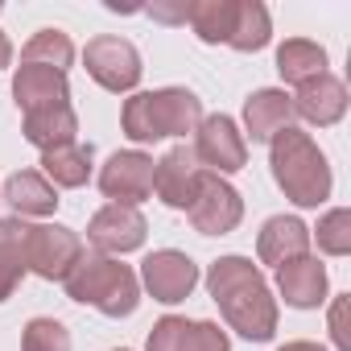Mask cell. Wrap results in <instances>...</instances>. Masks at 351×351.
<instances>
[{
	"mask_svg": "<svg viewBox=\"0 0 351 351\" xmlns=\"http://www.w3.org/2000/svg\"><path fill=\"white\" fill-rule=\"evenodd\" d=\"M207 289L219 302L228 326L252 343H269L277 330V298L269 293L265 273L248 256H219L207 269Z\"/></svg>",
	"mask_w": 351,
	"mask_h": 351,
	"instance_id": "cell-1",
	"label": "cell"
},
{
	"mask_svg": "<svg viewBox=\"0 0 351 351\" xmlns=\"http://www.w3.org/2000/svg\"><path fill=\"white\" fill-rule=\"evenodd\" d=\"M273 182L298 207H318L330 199V161L302 128H285L269 141Z\"/></svg>",
	"mask_w": 351,
	"mask_h": 351,
	"instance_id": "cell-2",
	"label": "cell"
},
{
	"mask_svg": "<svg viewBox=\"0 0 351 351\" xmlns=\"http://www.w3.org/2000/svg\"><path fill=\"white\" fill-rule=\"evenodd\" d=\"M120 124H124V136L136 145H149L161 136H186L203 124V99L186 87L136 91L132 99H124Z\"/></svg>",
	"mask_w": 351,
	"mask_h": 351,
	"instance_id": "cell-3",
	"label": "cell"
},
{
	"mask_svg": "<svg viewBox=\"0 0 351 351\" xmlns=\"http://www.w3.org/2000/svg\"><path fill=\"white\" fill-rule=\"evenodd\" d=\"M66 298L79 306H95L108 318H128L141 306V281L128 265L104 252H83L79 265L66 273Z\"/></svg>",
	"mask_w": 351,
	"mask_h": 351,
	"instance_id": "cell-4",
	"label": "cell"
},
{
	"mask_svg": "<svg viewBox=\"0 0 351 351\" xmlns=\"http://www.w3.org/2000/svg\"><path fill=\"white\" fill-rule=\"evenodd\" d=\"M83 240L62 223H29L25 236V269L42 281H66V273L79 265Z\"/></svg>",
	"mask_w": 351,
	"mask_h": 351,
	"instance_id": "cell-5",
	"label": "cell"
},
{
	"mask_svg": "<svg viewBox=\"0 0 351 351\" xmlns=\"http://www.w3.org/2000/svg\"><path fill=\"white\" fill-rule=\"evenodd\" d=\"M83 66L104 91H116V95L132 91L141 83V54H136V46L124 42V38H112V34H99V38L87 42Z\"/></svg>",
	"mask_w": 351,
	"mask_h": 351,
	"instance_id": "cell-6",
	"label": "cell"
},
{
	"mask_svg": "<svg viewBox=\"0 0 351 351\" xmlns=\"http://www.w3.org/2000/svg\"><path fill=\"white\" fill-rule=\"evenodd\" d=\"M186 215H191L199 236H228L244 219V199H240V191L232 182L219 178V173H207V178L199 182L195 203L186 207Z\"/></svg>",
	"mask_w": 351,
	"mask_h": 351,
	"instance_id": "cell-7",
	"label": "cell"
},
{
	"mask_svg": "<svg viewBox=\"0 0 351 351\" xmlns=\"http://www.w3.org/2000/svg\"><path fill=\"white\" fill-rule=\"evenodd\" d=\"M195 157L207 173H236L244 169L248 161V145H244V132L236 128L232 116H203V124L195 128Z\"/></svg>",
	"mask_w": 351,
	"mask_h": 351,
	"instance_id": "cell-8",
	"label": "cell"
},
{
	"mask_svg": "<svg viewBox=\"0 0 351 351\" xmlns=\"http://www.w3.org/2000/svg\"><path fill=\"white\" fill-rule=\"evenodd\" d=\"M207 178V169L199 165L195 149L191 145H173L157 165H153V191L165 207L173 211H186L199 195V182Z\"/></svg>",
	"mask_w": 351,
	"mask_h": 351,
	"instance_id": "cell-9",
	"label": "cell"
},
{
	"mask_svg": "<svg viewBox=\"0 0 351 351\" xmlns=\"http://www.w3.org/2000/svg\"><path fill=\"white\" fill-rule=\"evenodd\" d=\"M99 191L112 203L136 207L153 195V157L141 149H120L108 157V165L99 169Z\"/></svg>",
	"mask_w": 351,
	"mask_h": 351,
	"instance_id": "cell-10",
	"label": "cell"
},
{
	"mask_svg": "<svg viewBox=\"0 0 351 351\" xmlns=\"http://www.w3.org/2000/svg\"><path fill=\"white\" fill-rule=\"evenodd\" d=\"M141 281L153 293V302L173 306V302H186L191 289L199 285V265L186 252H178V248H161V252H149L145 256Z\"/></svg>",
	"mask_w": 351,
	"mask_h": 351,
	"instance_id": "cell-11",
	"label": "cell"
},
{
	"mask_svg": "<svg viewBox=\"0 0 351 351\" xmlns=\"http://www.w3.org/2000/svg\"><path fill=\"white\" fill-rule=\"evenodd\" d=\"M145 215L136 207H124V203H108L91 215L87 223V240L95 244V252L104 256H120V252H136L145 244Z\"/></svg>",
	"mask_w": 351,
	"mask_h": 351,
	"instance_id": "cell-12",
	"label": "cell"
},
{
	"mask_svg": "<svg viewBox=\"0 0 351 351\" xmlns=\"http://www.w3.org/2000/svg\"><path fill=\"white\" fill-rule=\"evenodd\" d=\"M149 351H232V347H228V335L207 318L165 314L149 330Z\"/></svg>",
	"mask_w": 351,
	"mask_h": 351,
	"instance_id": "cell-13",
	"label": "cell"
},
{
	"mask_svg": "<svg viewBox=\"0 0 351 351\" xmlns=\"http://www.w3.org/2000/svg\"><path fill=\"white\" fill-rule=\"evenodd\" d=\"M13 99H17V108L29 116V112H42V108L71 104V83H66V75L54 71V66L21 62L17 75H13Z\"/></svg>",
	"mask_w": 351,
	"mask_h": 351,
	"instance_id": "cell-14",
	"label": "cell"
},
{
	"mask_svg": "<svg viewBox=\"0 0 351 351\" xmlns=\"http://www.w3.org/2000/svg\"><path fill=\"white\" fill-rule=\"evenodd\" d=\"M289 104H293V116H302L318 128H330L347 112V87L335 75H314V79L298 83V95H289Z\"/></svg>",
	"mask_w": 351,
	"mask_h": 351,
	"instance_id": "cell-15",
	"label": "cell"
},
{
	"mask_svg": "<svg viewBox=\"0 0 351 351\" xmlns=\"http://www.w3.org/2000/svg\"><path fill=\"white\" fill-rule=\"evenodd\" d=\"M306 252H310V228L298 215H273L256 236V256L273 269H281Z\"/></svg>",
	"mask_w": 351,
	"mask_h": 351,
	"instance_id": "cell-16",
	"label": "cell"
},
{
	"mask_svg": "<svg viewBox=\"0 0 351 351\" xmlns=\"http://www.w3.org/2000/svg\"><path fill=\"white\" fill-rule=\"evenodd\" d=\"M277 289H281V298L289 306L314 310V306L326 302V265L306 252V256H298V261H289V265L277 269Z\"/></svg>",
	"mask_w": 351,
	"mask_h": 351,
	"instance_id": "cell-17",
	"label": "cell"
},
{
	"mask_svg": "<svg viewBox=\"0 0 351 351\" xmlns=\"http://www.w3.org/2000/svg\"><path fill=\"white\" fill-rule=\"evenodd\" d=\"M244 128L252 141H273L277 132L293 128V104L285 91L277 87H265V91H252L248 104H244Z\"/></svg>",
	"mask_w": 351,
	"mask_h": 351,
	"instance_id": "cell-18",
	"label": "cell"
},
{
	"mask_svg": "<svg viewBox=\"0 0 351 351\" xmlns=\"http://www.w3.org/2000/svg\"><path fill=\"white\" fill-rule=\"evenodd\" d=\"M21 132H25L29 145H38L42 153H50V149H62V145L75 141V132H79V116H75L71 104L42 108V112H29V116H25Z\"/></svg>",
	"mask_w": 351,
	"mask_h": 351,
	"instance_id": "cell-19",
	"label": "cell"
},
{
	"mask_svg": "<svg viewBox=\"0 0 351 351\" xmlns=\"http://www.w3.org/2000/svg\"><path fill=\"white\" fill-rule=\"evenodd\" d=\"M91 161H95L91 145L71 141V145H62V149L42 153V178H46L54 191H58V186L75 191V186H83V182L91 178Z\"/></svg>",
	"mask_w": 351,
	"mask_h": 351,
	"instance_id": "cell-20",
	"label": "cell"
},
{
	"mask_svg": "<svg viewBox=\"0 0 351 351\" xmlns=\"http://www.w3.org/2000/svg\"><path fill=\"white\" fill-rule=\"evenodd\" d=\"M5 199L17 215H54V207H58V191L38 169H17L5 182Z\"/></svg>",
	"mask_w": 351,
	"mask_h": 351,
	"instance_id": "cell-21",
	"label": "cell"
},
{
	"mask_svg": "<svg viewBox=\"0 0 351 351\" xmlns=\"http://www.w3.org/2000/svg\"><path fill=\"white\" fill-rule=\"evenodd\" d=\"M25 236H29L25 219H17V215L13 219H0V302L13 298V289L29 273L25 269Z\"/></svg>",
	"mask_w": 351,
	"mask_h": 351,
	"instance_id": "cell-22",
	"label": "cell"
},
{
	"mask_svg": "<svg viewBox=\"0 0 351 351\" xmlns=\"http://www.w3.org/2000/svg\"><path fill=\"white\" fill-rule=\"evenodd\" d=\"M277 71L285 83H306L314 75H326V50L318 42H306V38H289L281 42L277 50Z\"/></svg>",
	"mask_w": 351,
	"mask_h": 351,
	"instance_id": "cell-23",
	"label": "cell"
},
{
	"mask_svg": "<svg viewBox=\"0 0 351 351\" xmlns=\"http://www.w3.org/2000/svg\"><path fill=\"white\" fill-rule=\"evenodd\" d=\"M236 5L240 0H195L191 5V29L199 34V42H207V46H228V38H232V25H236Z\"/></svg>",
	"mask_w": 351,
	"mask_h": 351,
	"instance_id": "cell-24",
	"label": "cell"
},
{
	"mask_svg": "<svg viewBox=\"0 0 351 351\" xmlns=\"http://www.w3.org/2000/svg\"><path fill=\"white\" fill-rule=\"evenodd\" d=\"M269 38H273L269 9L261 5V0H240V5H236V25H232L228 46L240 50V54H252V50H265Z\"/></svg>",
	"mask_w": 351,
	"mask_h": 351,
	"instance_id": "cell-25",
	"label": "cell"
},
{
	"mask_svg": "<svg viewBox=\"0 0 351 351\" xmlns=\"http://www.w3.org/2000/svg\"><path fill=\"white\" fill-rule=\"evenodd\" d=\"M21 62H34V66H54V71H62V75H66V66L75 62V46H71V38H66L62 29H38V34L25 42Z\"/></svg>",
	"mask_w": 351,
	"mask_h": 351,
	"instance_id": "cell-26",
	"label": "cell"
},
{
	"mask_svg": "<svg viewBox=\"0 0 351 351\" xmlns=\"http://www.w3.org/2000/svg\"><path fill=\"white\" fill-rule=\"evenodd\" d=\"M314 236H318V248H322L326 256H347V252H351V211H347V207L326 211V215L318 219Z\"/></svg>",
	"mask_w": 351,
	"mask_h": 351,
	"instance_id": "cell-27",
	"label": "cell"
},
{
	"mask_svg": "<svg viewBox=\"0 0 351 351\" xmlns=\"http://www.w3.org/2000/svg\"><path fill=\"white\" fill-rule=\"evenodd\" d=\"M21 351H71V330L58 318H29L21 335Z\"/></svg>",
	"mask_w": 351,
	"mask_h": 351,
	"instance_id": "cell-28",
	"label": "cell"
},
{
	"mask_svg": "<svg viewBox=\"0 0 351 351\" xmlns=\"http://www.w3.org/2000/svg\"><path fill=\"white\" fill-rule=\"evenodd\" d=\"M343 310H347V302L339 298V302H335V310H330V335H335V347H339V351H347V330H343Z\"/></svg>",
	"mask_w": 351,
	"mask_h": 351,
	"instance_id": "cell-29",
	"label": "cell"
},
{
	"mask_svg": "<svg viewBox=\"0 0 351 351\" xmlns=\"http://www.w3.org/2000/svg\"><path fill=\"white\" fill-rule=\"evenodd\" d=\"M149 13H153L157 21H186V17H191V5H173V9H169V5H153Z\"/></svg>",
	"mask_w": 351,
	"mask_h": 351,
	"instance_id": "cell-30",
	"label": "cell"
},
{
	"mask_svg": "<svg viewBox=\"0 0 351 351\" xmlns=\"http://www.w3.org/2000/svg\"><path fill=\"white\" fill-rule=\"evenodd\" d=\"M9 62H13V42H9L5 34H0V71H5Z\"/></svg>",
	"mask_w": 351,
	"mask_h": 351,
	"instance_id": "cell-31",
	"label": "cell"
},
{
	"mask_svg": "<svg viewBox=\"0 0 351 351\" xmlns=\"http://www.w3.org/2000/svg\"><path fill=\"white\" fill-rule=\"evenodd\" d=\"M281 351H326V347H318V343H310V339H298V343H285Z\"/></svg>",
	"mask_w": 351,
	"mask_h": 351,
	"instance_id": "cell-32",
	"label": "cell"
},
{
	"mask_svg": "<svg viewBox=\"0 0 351 351\" xmlns=\"http://www.w3.org/2000/svg\"><path fill=\"white\" fill-rule=\"evenodd\" d=\"M116 351H128V347H116Z\"/></svg>",
	"mask_w": 351,
	"mask_h": 351,
	"instance_id": "cell-33",
	"label": "cell"
}]
</instances>
